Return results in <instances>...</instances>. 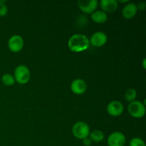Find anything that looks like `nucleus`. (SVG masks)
<instances>
[{"instance_id": "f257e3e1", "label": "nucleus", "mask_w": 146, "mask_h": 146, "mask_svg": "<svg viewBox=\"0 0 146 146\" xmlns=\"http://www.w3.org/2000/svg\"><path fill=\"white\" fill-rule=\"evenodd\" d=\"M89 39L86 36L81 34L73 35L69 38L68 46L69 49L74 52H81L89 47Z\"/></svg>"}, {"instance_id": "f03ea898", "label": "nucleus", "mask_w": 146, "mask_h": 146, "mask_svg": "<svg viewBox=\"0 0 146 146\" xmlns=\"http://www.w3.org/2000/svg\"><path fill=\"white\" fill-rule=\"evenodd\" d=\"M72 133L76 138L84 140L89 136L90 127L86 123L79 121L73 125Z\"/></svg>"}, {"instance_id": "7ed1b4c3", "label": "nucleus", "mask_w": 146, "mask_h": 146, "mask_svg": "<svg viewBox=\"0 0 146 146\" xmlns=\"http://www.w3.org/2000/svg\"><path fill=\"white\" fill-rule=\"evenodd\" d=\"M128 111L130 115L134 118H142L145 113V104L139 101H132L128 105Z\"/></svg>"}, {"instance_id": "20e7f679", "label": "nucleus", "mask_w": 146, "mask_h": 146, "mask_svg": "<svg viewBox=\"0 0 146 146\" xmlns=\"http://www.w3.org/2000/svg\"><path fill=\"white\" fill-rule=\"evenodd\" d=\"M15 81L20 84H25L29 82L31 77L29 69L24 65H20L14 71Z\"/></svg>"}, {"instance_id": "39448f33", "label": "nucleus", "mask_w": 146, "mask_h": 146, "mask_svg": "<svg viewBox=\"0 0 146 146\" xmlns=\"http://www.w3.org/2000/svg\"><path fill=\"white\" fill-rule=\"evenodd\" d=\"M78 5L80 9L86 14H92L98 7L97 0H79Z\"/></svg>"}, {"instance_id": "423d86ee", "label": "nucleus", "mask_w": 146, "mask_h": 146, "mask_svg": "<svg viewBox=\"0 0 146 146\" xmlns=\"http://www.w3.org/2000/svg\"><path fill=\"white\" fill-rule=\"evenodd\" d=\"M125 141V136L123 133L115 131L108 136L107 141L108 146H124Z\"/></svg>"}, {"instance_id": "0eeeda50", "label": "nucleus", "mask_w": 146, "mask_h": 146, "mask_svg": "<svg viewBox=\"0 0 146 146\" xmlns=\"http://www.w3.org/2000/svg\"><path fill=\"white\" fill-rule=\"evenodd\" d=\"M24 46V40L19 35L12 36L8 41V47L11 51L18 53Z\"/></svg>"}, {"instance_id": "6e6552de", "label": "nucleus", "mask_w": 146, "mask_h": 146, "mask_svg": "<svg viewBox=\"0 0 146 146\" xmlns=\"http://www.w3.org/2000/svg\"><path fill=\"white\" fill-rule=\"evenodd\" d=\"M123 105L118 101H113L107 106V111L112 116H119L123 112Z\"/></svg>"}, {"instance_id": "1a4fd4ad", "label": "nucleus", "mask_w": 146, "mask_h": 146, "mask_svg": "<svg viewBox=\"0 0 146 146\" xmlns=\"http://www.w3.org/2000/svg\"><path fill=\"white\" fill-rule=\"evenodd\" d=\"M107 40H108V37L105 33L102 31H97L91 36L89 42L94 46L101 47L106 44Z\"/></svg>"}, {"instance_id": "9d476101", "label": "nucleus", "mask_w": 146, "mask_h": 146, "mask_svg": "<svg viewBox=\"0 0 146 146\" xmlns=\"http://www.w3.org/2000/svg\"><path fill=\"white\" fill-rule=\"evenodd\" d=\"M86 84L85 81L81 78H77L73 81L71 84V90L74 94L76 95L83 94L86 90Z\"/></svg>"}, {"instance_id": "9b49d317", "label": "nucleus", "mask_w": 146, "mask_h": 146, "mask_svg": "<svg viewBox=\"0 0 146 146\" xmlns=\"http://www.w3.org/2000/svg\"><path fill=\"white\" fill-rule=\"evenodd\" d=\"M100 5L102 11L105 13L114 12L118 7L116 0H101Z\"/></svg>"}, {"instance_id": "f8f14e48", "label": "nucleus", "mask_w": 146, "mask_h": 146, "mask_svg": "<svg viewBox=\"0 0 146 146\" xmlns=\"http://www.w3.org/2000/svg\"><path fill=\"white\" fill-rule=\"evenodd\" d=\"M137 11H138V8L136 4L134 3H129L123 9L122 15L125 19H131L135 17V14H137Z\"/></svg>"}, {"instance_id": "ddd939ff", "label": "nucleus", "mask_w": 146, "mask_h": 146, "mask_svg": "<svg viewBox=\"0 0 146 146\" xmlns=\"http://www.w3.org/2000/svg\"><path fill=\"white\" fill-rule=\"evenodd\" d=\"M91 19L97 24H104L108 19V16L106 13L103 11H94L91 14Z\"/></svg>"}, {"instance_id": "4468645a", "label": "nucleus", "mask_w": 146, "mask_h": 146, "mask_svg": "<svg viewBox=\"0 0 146 146\" xmlns=\"http://www.w3.org/2000/svg\"><path fill=\"white\" fill-rule=\"evenodd\" d=\"M90 139L95 143H99L104 139V133L100 130H95L90 133Z\"/></svg>"}, {"instance_id": "2eb2a0df", "label": "nucleus", "mask_w": 146, "mask_h": 146, "mask_svg": "<svg viewBox=\"0 0 146 146\" xmlns=\"http://www.w3.org/2000/svg\"><path fill=\"white\" fill-rule=\"evenodd\" d=\"M1 81L3 84L7 86H13L15 83V78L12 75L9 74H5L1 77Z\"/></svg>"}, {"instance_id": "dca6fc26", "label": "nucleus", "mask_w": 146, "mask_h": 146, "mask_svg": "<svg viewBox=\"0 0 146 146\" xmlns=\"http://www.w3.org/2000/svg\"><path fill=\"white\" fill-rule=\"evenodd\" d=\"M136 96H137V92L135 89H133V88H130V89H128L125 93V100L129 103L135 101Z\"/></svg>"}, {"instance_id": "f3484780", "label": "nucleus", "mask_w": 146, "mask_h": 146, "mask_svg": "<svg viewBox=\"0 0 146 146\" xmlns=\"http://www.w3.org/2000/svg\"><path fill=\"white\" fill-rule=\"evenodd\" d=\"M129 146H146L145 142L140 138H133L131 140Z\"/></svg>"}, {"instance_id": "a211bd4d", "label": "nucleus", "mask_w": 146, "mask_h": 146, "mask_svg": "<svg viewBox=\"0 0 146 146\" xmlns=\"http://www.w3.org/2000/svg\"><path fill=\"white\" fill-rule=\"evenodd\" d=\"M6 1L0 0V17H4L8 12V8L5 4Z\"/></svg>"}, {"instance_id": "6ab92c4d", "label": "nucleus", "mask_w": 146, "mask_h": 146, "mask_svg": "<svg viewBox=\"0 0 146 146\" xmlns=\"http://www.w3.org/2000/svg\"><path fill=\"white\" fill-rule=\"evenodd\" d=\"M83 143H84V145L86 146H90L92 144V141L90 139L89 137H87V138H84L83 140Z\"/></svg>"}, {"instance_id": "aec40b11", "label": "nucleus", "mask_w": 146, "mask_h": 146, "mask_svg": "<svg viewBox=\"0 0 146 146\" xmlns=\"http://www.w3.org/2000/svg\"><path fill=\"white\" fill-rule=\"evenodd\" d=\"M146 58H144L143 61V67L144 69H145L146 68Z\"/></svg>"}]
</instances>
